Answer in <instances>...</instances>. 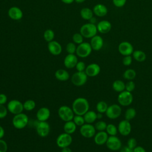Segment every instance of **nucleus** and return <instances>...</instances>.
Listing matches in <instances>:
<instances>
[{"label": "nucleus", "mask_w": 152, "mask_h": 152, "mask_svg": "<svg viewBox=\"0 0 152 152\" xmlns=\"http://www.w3.org/2000/svg\"><path fill=\"white\" fill-rule=\"evenodd\" d=\"M108 137L109 135L106 131H98L94 136V141L97 145H102L106 144Z\"/></svg>", "instance_id": "nucleus-22"}, {"label": "nucleus", "mask_w": 152, "mask_h": 152, "mask_svg": "<svg viewBox=\"0 0 152 152\" xmlns=\"http://www.w3.org/2000/svg\"><path fill=\"white\" fill-rule=\"evenodd\" d=\"M135 88V84L134 82L132 80L128 81L126 84H125V90L132 92L134 90Z\"/></svg>", "instance_id": "nucleus-41"}, {"label": "nucleus", "mask_w": 152, "mask_h": 152, "mask_svg": "<svg viewBox=\"0 0 152 152\" xmlns=\"http://www.w3.org/2000/svg\"><path fill=\"white\" fill-rule=\"evenodd\" d=\"M72 121L75 124V125L77 126H82L83 125H84L86 123L84 116L82 115H75L73 118Z\"/></svg>", "instance_id": "nucleus-37"}, {"label": "nucleus", "mask_w": 152, "mask_h": 152, "mask_svg": "<svg viewBox=\"0 0 152 152\" xmlns=\"http://www.w3.org/2000/svg\"><path fill=\"white\" fill-rule=\"evenodd\" d=\"M50 116V110L46 107L39 108L36 112V118L38 121H46Z\"/></svg>", "instance_id": "nucleus-19"}, {"label": "nucleus", "mask_w": 152, "mask_h": 152, "mask_svg": "<svg viewBox=\"0 0 152 152\" xmlns=\"http://www.w3.org/2000/svg\"><path fill=\"white\" fill-rule=\"evenodd\" d=\"M55 78L61 81H66L69 78V72L64 69H59L55 72Z\"/></svg>", "instance_id": "nucleus-25"}, {"label": "nucleus", "mask_w": 152, "mask_h": 152, "mask_svg": "<svg viewBox=\"0 0 152 152\" xmlns=\"http://www.w3.org/2000/svg\"><path fill=\"white\" fill-rule=\"evenodd\" d=\"M119 152H133V150L126 145L122 147L119 150Z\"/></svg>", "instance_id": "nucleus-50"}, {"label": "nucleus", "mask_w": 152, "mask_h": 152, "mask_svg": "<svg viewBox=\"0 0 152 152\" xmlns=\"http://www.w3.org/2000/svg\"><path fill=\"white\" fill-rule=\"evenodd\" d=\"M28 123V116L24 113H20L14 115L12 119V124L14 127L17 129H21L24 128Z\"/></svg>", "instance_id": "nucleus-2"}, {"label": "nucleus", "mask_w": 152, "mask_h": 152, "mask_svg": "<svg viewBox=\"0 0 152 152\" xmlns=\"http://www.w3.org/2000/svg\"><path fill=\"white\" fill-rule=\"evenodd\" d=\"M106 145L108 149L111 151H118L122 147V142L121 140L116 137L114 136H109L106 142Z\"/></svg>", "instance_id": "nucleus-13"}, {"label": "nucleus", "mask_w": 152, "mask_h": 152, "mask_svg": "<svg viewBox=\"0 0 152 152\" xmlns=\"http://www.w3.org/2000/svg\"><path fill=\"white\" fill-rule=\"evenodd\" d=\"M100 72V66L99 64L92 63L88 65L85 69V72L88 77H93L99 74Z\"/></svg>", "instance_id": "nucleus-18"}, {"label": "nucleus", "mask_w": 152, "mask_h": 152, "mask_svg": "<svg viewBox=\"0 0 152 152\" xmlns=\"http://www.w3.org/2000/svg\"><path fill=\"white\" fill-rule=\"evenodd\" d=\"M137 115L136 110L133 107H129L127 109L125 112V118L128 121L134 119Z\"/></svg>", "instance_id": "nucleus-34"}, {"label": "nucleus", "mask_w": 152, "mask_h": 152, "mask_svg": "<svg viewBox=\"0 0 152 152\" xmlns=\"http://www.w3.org/2000/svg\"><path fill=\"white\" fill-rule=\"evenodd\" d=\"M9 17L13 20H20L23 18V13L21 10L17 7H11L8 11Z\"/></svg>", "instance_id": "nucleus-21"}, {"label": "nucleus", "mask_w": 152, "mask_h": 152, "mask_svg": "<svg viewBox=\"0 0 152 152\" xmlns=\"http://www.w3.org/2000/svg\"><path fill=\"white\" fill-rule=\"evenodd\" d=\"M112 88L116 92L121 93L125 90V84L120 80H116L112 83Z\"/></svg>", "instance_id": "nucleus-29"}, {"label": "nucleus", "mask_w": 152, "mask_h": 152, "mask_svg": "<svg viewBox=\"0 0 152 152\" xmlns=\"http://www.w3.org/2000/svg\"><path fill=\"white\" fill-rule=\"evenodd\" d=\"M83 37L80 33H76L72 36V40L75 43L80 45L83 42Z\"/></svg>", "instance_id": "nucleus-40"}, {"label": "nucleus", "mask_w": 152, "mask_h": 152, "mask_svg": "<svg viewBox=\"0 0 152 152\" xmlns=\"http://www.w3.org/2000/svg\"><path fill=\"white\" fill-rule=\"evenodd\" d=\"M97 31L102 34H106L109 33L112 28V24L110 22L107 20H102L97 24Z\"/></svg>", "instance_id": "nucleus-23"}, {"label": "nucleus", "mask_w": 152, "mask_h": 152, "mask_svg": "<svg viewBox=\"0 0 152 152\" xmlns=\"http://www.w3.org/2000/svg\"><path fill=\"white\" fill-rule=\"evenodd\" d=\"M37 134L40 137H46L50 131V125L46 121H38L36 125Z\"/></svg>", "instance_id": "nucleus-10"}, {"label": "nucleus", "mask_w": 152, "mask_h": 152, "mask_svg": "<svg viewBox=\"0 0 152 152\" xmlns=\"http://www.w3.org/2000/svg\"><path fill=\"white\" fill-rule=\"evenodd\" d=\"M118 102L123 106H129L133 102V95L131 92L124 90L118 94Z\"/></svg>", "instance_id": "nucleus-9"}, {"label": "nucleus", "mask_w": 152, "mask_h": 152, "mask_svg": "<svg viewBox=\"0 0 152 152\" xmlns=\"http://www.w3.org/2000/svg\"><path fill=\"white\" fill-rule=\"evenodd\" d=\"M102 114H103V113H102L97 112V118L98 119H102V117H103V115H102Z\"/></svg>", "instance_id": "nucleus-55"}, {"label": "nucleus", "mask_w": 152, "mask_h": 152, "mask_svg": "<svg viewBox=\"0 0 152 152\" xmlns=\"http://www.w3.org/2000/svg\"><path fill=\"white\" fill-rule=\"evenodd\" d=\"M48 49L49 52L53 55L57 56L61 53L62 52V46L61 44L55 40H52L50 42H48Z\"/></svg>", "instance_id": "nucleus-16"}, {"label": "nucleus", "mask_w": 152, "mask_h": 152, "mask_svg": "<svg viewBox=\"0 0 152 152\" xmlns=\"http://www.w3.org/2000/svg\"><path fill=\"white\" fill-rule=\"evenodd\" d=\"M61 152H72L71 149L69 147H65V148H61Z\"/></svg>", "instance_id": "nucleus-52"}, {"label": "nucleus", "mask_w": 152, "mask_h": 152, "mask_svg": "<svg viewBox=\"0 0 152 152\" xmlns=\"http://www.w3.org/2000/svg\"><path fill=\"white\" fill-rule=\"evenodd\" d=\"M5 135V130L4 128L0 125V139H2V138Z\"/></svg>", "instance_id": "nucleus-51"}, {"label": "nucleus", "mask_w": 152, "mask_h": 152, "mask_svg": "<svg viewBox=\"0 0 152 152\" xmlns=\"http://www.w3.org/2000/svg\"><path fill=\"white\" fill-rule=\"evenodd\" d=\"M71 108L75 115L83 116L87 111L89 110V102L87 99L84 97H77L73 101Z\"/></svg>", "instance_id": "nucleus-1"}, {"label": "nucleus", "mask_w": 152, "mask_h": 152, "mask_svg": "<svg viewBox=\"0 0 152 152\" xmlns=\"http://www.w3.org/2000/svg\"><path fill=\"white\" fill-rule=\"evenodd\" d=\"M8 100V98L6 94L4 93H0V104H5Z\"/></svg>", "instance_id": "nucleus-48"}, {"label": "nucleus", "mask_w": 152, "mask_h": 152, "mask_svg": "<svg viewBox=\"0 0 152 152\" xmlns=\"http://www.w3.org/2000/svg\"><path fill=\"white\" fill-rule=\"evenodd\" d=\"M96 129L91 124L85 123L80 126V133L84 138H90L94 137L96 134Z\"/></svg>", "instance_id": "nucleus-11"}, {"label": "nucleus", "mask_w": 152, "mask_h": 152, "mask_svg": "<svg viewBox=\"0 0 152 152\" xmlns=\"http://www.w3.org/2000/svg\"><path fill=\"white\" fill-rule=\"evenodd\" d=\"M93 11L89 8H83L80 11L81 18L86 20H89L93 17Z\"/></svg>", "instance_id": "nucleus-30"}, {"label": "nucleus", "mask_w": 152, "mask_h": 152, "mask_svg": "<svg viewBox=\"0 0 152 152\" xmlns=\"http://www.w3.org/2000/svg\"><path fill=\"white\" fill-rule=\"evenodd\" d=\"M8 144L3 139H0V152H7Z\"/></svg>", "instance_id": "nucleus-45"}, {"label": "nucleus", "mask_w": 152, "mask_h": 152, "mask_svg": "<svg viewBox=\"0 0 152 152\" xmlns=\"http://www.w3.org/2000/svg\"><path fill=\"white\" fill-rule=\"evenodd\" d=\"M105 131L109 136L116 135L118 132V127H116L114 124H107Z\"/></svg>", "instance_id": "nucleus-33"}, {"label": "nucleus", "mask_w": 152, "mask_h": 152, "mask_svg": "<svg viewBox=\"0 0 152 152\" xmlns=\"http://www.w3.org/2000/svg\"><path fill=\"white\" fill-rule=\"evenodd\" d=\"M127 146L131 149H134L137 146V141L134 138H130L127 141Z\"/></svg>", "instance_id": "nucleus-43"}, {"label": "nucleus", "mask_w": 152, "mask_h": 152, "mask_svg": "<svg viewBox=\"0 0 152 152\" xmlns=\"http://www.w3.org/2000/svg\"><path fill=\"white\" fill-rule=\"evenodd\" d=\"M136 72L134 69H127L125 71V72L123 74V77L129 81L133 80L135 77H136Z\"/></svg>", "instance_id": "nucleus-31"}, {"label": "nucleus", "mask_w": 152, "mask_h": 152, "mask_svg": "<svg viewBox=\"0 0 152 152\" xmlns=\"http://www.w3.org/2000/svg\"><path fill=\"white\" fill-rule=\"evenodd\" d=\"M80 33L85 38H92L96 35L97 28L96 24L90 23L83 25L80 28Z\"/></svg>", "instance_id": "nucleus-4"}, {"label": "nucleus", "mask_w": 152, "mask_h": 152, "mask_svg": "<svg viewBox=\"0 0 152 152\" xmlns=\"http://www.w3.org/2000/svg\"><path fill=\"white\" fill-rule=\"evenodd\" d=\"M133 58L137 62H144L146 59V54L144 52L141 50H134L132 53Z\"/></svg>", "instance_id": "nucleus-28"}, {"label": "nucleus", "mask_w": 152, "mask_h": 152, "mask_svg": "<svg viewBox=\"0 0 152 152\" xmlns=\"http://www.w3.org/2000/svg\"><path fill=\"white\" fill-rule=\"evenodd\" d=\"M84 118L86 123L87 124H92L94 122L97 118V113L93 110L87 111L84 115Z\"/></svg>", "instance_id": "nucleus-27"}, {"label": "nucleus", "mask_w": 152, "mask_h": 152, "mask_svg": "<svg viewBox=\"0 0 152 152\" xmlns=\"http://www.w3.org/2000/svg\"><path fill=\"white\" fill-rule=\"evenodd\" d=\"M92 50L93 49L90 43L83 42L77 47L75 53L77 56L78 57L84 58H87L91 54Z\"/></svg>", "instance_id": "nucleus-8"}, {"label": "nucleus", "mask_w": 152, "mask_h": 152, "mask_svg": "<svg viewBox=\"0 0 152 152\" xmlns=\"http://www.w3.org/2000/svg\"><path fill=\"white\" fill-rule=\"evenodd\" d=\"M107 125V124L104 121H99L95 124L94 127H95L96 129L98 131H103L106 130Z\"/></svg>", "instance_id": "nucleus-38"}, {"label": "nucleus", "mask_w": 152, "mask_h": 152, "mask_svg": "<svg viewBox=\"0 0 152 152\" xmlns=\"http://www.w3.org/2000/svg\"><path fill=\"white\" fill-rule=\"evenodd\" d=\"M7 107H5L4 104H0V119L5 118L8 114Z\"/></svg>", "instance_id": "nucleus-42"}, {"label": "nucleus", "mask_w": 152, "mask_h": 152, "mask_svg": "<svg viewBox=\"0 0 152 152\" xmlns=\"http://www.w3.org/2000/svg\"><path fill=\"white\" fill-rule=\"evenodd\" d=\"M78 61L77 56L75 54H68L64 58V66L68 69H72L75 67Z\"/></svg>", "instance_id": "nucleus-17"}, {"label": "nucleus", "mask_w": 152, "mask_h": 152, "mask_svg": "<svg viewBox=\"0 0 152 152\" xmlns=\"http://www.w3.org/2000/svg\"><path fill=\"white\" fill-rule=\"evenodd\" d=\"M75 0H61V1L66 4H72Z\"/></svg>", "instance_id": "nucleus-53"}, {"label": "nucleus", "mask_w": 152, "mask_h": 152, "mask_svg": "<svg viewBox=\"0 0 152 152\" xmlns=\"http://www.w3.org/2000/svg\"><path fill=\"white\" fill-rule=\"evenodd\" d=\"M133 152H146V150L142 147L137 145L135 148L133 149Z\"/></svg>", "instance_id": "nucleus-49"}, {"label": "nucleus", "mask_w": 152, "mask_h": 152, "mask_svg": "<svg viewBox=\"0 0 152 152\" xmlns=\"http://www.w3.org/2000/svg\"><path fill=\"white\" fill-rule=\"evenodd\" d=\"M108 105L107 103L104 101H100L96 104V110L97 112L104 113H106L107 109L108 107Z\"/></svg>", "instance_id": "nucleus-35"}, {"label": "nucleus", "mask_w": 152, "mask_h": 152, "mask_svg": "<svg viewBox=\"0 0 152 152\" xmlns=\"http://www.w3.org/2000/svg\"><path fill=\"white\" fill-rule=\"evenodd\" d=\"M88 79V76L86 74L85 71H77L73 74L71 78V81L75 86H82L84 85Z\"/></svg>", "instance_id": "nucleus-5"}, {"label": "nucleus", "mask_w": 152, "mask_h": 152, "mask_svg": "<svg viewBox=\"0 0 152 152\" xmlns=\"http://www.w3.org/2000/svg\"><path fill=\"white\" fill-rule=\"evenodd\" d=\"M132 62V57L131 55L124 56L122 59V64L125 66H129Z\"/></svg>", "instance_id": "nucleus-44"}, {"label": "nucleus", "mask_w": 152, "mask_h": 152, "mask_svg": "<svg viewBox=\"0 0 152 152\" xmlns=\"http://www.w3.org/2000/svg\"><path fill=\"white\" fill-rule=\"evenodd\" d=\"M131 125L129 121L126 119L122 120L118 124V130L120 134L123 136L128 135L131 132Z\"/></svg>", "instance_id": "nucleus-15"}, {"label": "nucleus", "mask_w": 152, "mask_h": 152, "mask_svg": "<svg viewBox=\"0 0 152 152\" xmlns=\"http://www.w3.org/2000/svg\"><path fill=\"white\" fill-rule=\"evenodd\" d=\"M89 21H90V23L95 24L96 23V21H97V20H96V18L95 17H93L91 18H90V19L89 20Z\"/></svg>", "instance_id": "nucleus-54"}, {"label": "nucleus", "mask_w": 152, "mask_h": 152, "mask_svg": "<svg viewBox=\"0 0 152 152\" xmlns=\"http://www.w3.org/2000/svg\"><path fill=\"white\" fill-rule=\"evenodd\" d=\"M77 47L74 43L69 42L66 46V50L68 54H74L76 52Z\"/></svg>", "instance_id": "nucleus-39"}, {"label": "nucleus", "mask_w": 152, "mask_h": 152, "mask_svg": "<svg viewBox=\"0 0 152 152\" xmlns=\"http://www.w3.org/2000/svg\"><path fill=\"white\" fill-rule=\"evenodd\" d=\"M55 37V33L51 29H47L43 33V38L44 39L48 42H50L53 40Z\"/></svg>", "instance_id": "nucleus-36"}, {"label": "nucleus", "mask_w": 152, "mask_h": 152, "mask_svg": "<svg viewBox=\"0 0 152 152\" xmlns=\"http://www.w3.org/2000/svg\"><path fill=\"white\" fill-rule=\"evenodd\" d=\"M75 1L77 3H83V2H84V1H86V0H75Z\"/></svg>", "instance_id": "nucleus-56"}, {"label": "nucleus", "mask_w": 152, "mask_h": 152, "mask_svg": "<svg viewBox=\"0 0 152 152\" xmlns=\"http://www.w3.org/2000/svg\"><path fill=\"white\" fill-rule=\"evenodd\" d=\"M72 142V137L71 134L63 132L59 134L56 140V143L58 147L63 148L69 147Z\"/></svg>", "instance_id": "nucleus-6"}, {"label": "nucleus", "mask_w": 152, "mask_h": 152, "mask_svg": "<svg viewBox=\"0 0 152 152\" xmlns=\"http://www.w3.org/2000/svg\"><path fill=\"white\" fill-rule=\"evenodd\" d=\"M7 107L8 112L14 115L22 113L24 110L23 103L17 99L11 100L8 103Z\"/></svg>", "instance_id": "nucleus-7"}, {"label": "nucleus", "mask_w": 152, "mask_h": 152, "mask_svg": "<svg viewBox=\"0 0 152 152\" xmlns=\"http://www.w3.org/2000/svg\"><path fill=\"white\" fill-rule=\"evenodd\" d=\"M86 68V64L83 61H78L77 62L76 66H75V68L77 69V71H80V72L85 71Z\"/></svg>", "instance_id": "nucleus-46"}, {"label": "nucleus", "mask_w": 152, "mask_h": 152, "mask_svg": "<svg viewBox=\"0 0 152 152\" xmlns=\"http://www.w3.org/2000/svg\"><path fill=\"white\" fill-rule=\"evenodd\" d=\"M58 115L62 121L67 122L72 121L75 113L71 107L66 105H62L59 107L58 110Z\"/></svg>", "instance_id": "nucleus-3"}, {"label": "nucleus", "mask_w": 152, "mask_h": 152, "mask_svg": "<svg viewBox=\"0 0 152 152\" xmlns=\"http://www.w3.org/2000/svg\"><path fill=\"white\" fill-rule=\"evenodd\" d=\"M112 2L115 7L118 8H121L125 5L126 0H112Z\"/></svg>", "instance_id": "nucleus-47"}, {"label": "nucleus", "mask_w": 152, "mask_h": 152, "mask_svg": "<svg viewBox=\"0 0 152 152\" xmlns=\"http://www.w3.org/2000/svg\"><path fill=\"white\" fill-rule=\"evenodd\" d=\"M90 44L93 50L98 51L100 50L103 46V44H104L103 39L100 36L96 34V36L91 38Z\"/></svg>", "instance_id": "nucleus-20"}, {"label": "nucleus", "mask_w": 152, "mask_h": 152, "mask_svg": "<svg viewBox=\"0 0 152 152\" xmlns=\"http://www.w3.org/2000/svg\"><path fill=\"white\" fill-rule=\"evenodd\" d=\"M77 125L73 122V121L65 122V124L63 126L64 132H66L69 134H72L74 133L77 129Z\"/></svg>", "instance_id": "nucleus-26"}, {"label": "nucleus", "mask_w": 152, "mask_h": 152, "mask_svg": "<svg viewBox=\"0 0 152 152\" xmlns=\"http://www.w3.org/2000/svg\"><path fill=\"white\" fill-rule=\"evenodd\" d=\"M121 113V107L119 104H113L108 106L105 113L108 118L110 119H115L120 116Z\"/></svg>", "instance_id": "nucleus-12"}, {"label": "nucleus", "mask_w": 152, "mask_h": 152, "mask_svg": "<svg viewBox=\"0 0 152 152\" xmlns=\"http://www.w3.org/2000/svg\"><path fill=\"white\" fill-rule=\"evenodd\" d=\"M118 51L124 56L131 55L134 52V47L130 42L124 41L119 43L118 46Z\"/></svg>", "instance_id": "nucleus-14"}, {"label": "nucleus", "mask_w": 152, "mask_h": 152, "mask_svg": "<svg viewBox=\"0 0 152 152\" xmlns=\"http://www.w3.org/2000/svg\"><path fill=\"white\" fill-rule=\"evenodd\" d=\"M36 106V104L35 101L31 99L27 100L23 103L24 110L27 111L33 110L35 108Z\"/></svg>", "instance_id": "nucleus-32"}, {"label": "nucleus", "mask_w": 152, "mask_h": 152, "mask_svg": "<svg viewBox=\"0 0 152 152\" xmlns=\"http://www.w3.org/2000/svg\"><path fill=\"white\" fill-rule=\"evenodd\" d=\"M93 11L94 14L99 17H102L107 14L108 10L107 7L102 4H97L93 7Z\"/></svg>", "instance_id": "nucleus-24"}]
</instances>
